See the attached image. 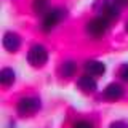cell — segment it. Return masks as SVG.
<instances>
[{
	"label": "cell",
	"instance_id": "52a82bcc",
	"mask_svg": "<svg viewBox=\"0 0 128 128\" xmlns=\"http://www.w3.org/2000/svg\"><path fill=\"white\" fill-rule=\"evenodd\" d=\"M21 45V40H19L18 34H14V32H6L5 35H3V46L6 48L8 51H16Z\"/></svg>",
	"mask_w": 128,
	"mask_h": 128
},
{
	"label": "cell",
	"instance_id": "8992f818",
	"mask_svg": "<svg viewBox=\"0 0 128 128\" xmlns=\"http://www.w3.org/2000/svg\"><path fill=\"white\" fill-rule=\"evenodd\" d=\"M85 70L88 75L91 77H98V75H102L106 72V66L101 61H86L85 62Z\"/></svg>",
	"mask_w": 128,
	"mask_h": 128
},
{
	"label": "cell",
	"instance_id": "9c48e42d",
	"mask_svg": "<svg viewBox=\"0 0 128 128\" xmlns=\"http://www.w3.org/2000/svg\"><path fill=\"white\" fill-rule=\"evenodd\" d=\"M122 94H123V90H122L120 85H117V83H110V85H107L106 90H104V96H106L107 99H110V101L120 99Z\"/></svg>",
	"mask_w": 128,
	"mask_h": 128
},
{
	"label": "cell",
	"instance_id": "9a60e30c",
	"mask_svg": "<svg viewBox=\"0 0 128 128\" xmlns=\"http://www.w3.org/2000/svg\"><path fill=\"white\" fill-rule=\"evenodd\" d=\"M109 128H128V123L122 122V120H117V122L110 123V126H109Z\"/></svg>",
	"mask_w": 128,
	"mask_h": 128
},
{
	"label": "cell",
	"instance_id": "3957f363",
	"mask_svg": "<svg viewBox=\"0 0 128 128\" xmlns=\"http://www.w3.org/2000/svg\"><path fill=\"white\" fill-rule=\"evenodd\" d=\"M107 29H109V19H106L104 16H98L86 24V32L94 38H99L101 35H104Z\"/></svg>",
	"mask_w": 128,
	"mask_h": 128
},
{
	"label": "cell",
	"instance_id": "2e32d148",
	"mask_svg": "<svg viewBox=\"0 0 128 128\" xmlns=\"http://www.w3.org/2000/svg\"><path fill=\"white\" fill-rule=\"evenodd\" d=\"M125 29H126V32H128V22H126V26H125Z\"/></svg>",
	"mask_w": 128,
	"mask_h": 128
},
{
	"label": "cell",
	"instance_id": "7c38bea8",
	"mask_svg": "<svg viewBox=\"0 0 128 128\" xmlns=\"http://www.w3.org/2000/svg\"><path fill=\"white\" fill-rule=\"evenodd\" d=\"M74 72H75V62H72V61L64 62V66H62L64 77H72V75H74Z\"/></svg>",
	"mask_w": 128,
	"mask_h": 128
},
{
	"label": "cell",
	"instance_id": "7a4b0ae2",
	"mask_svg": "<svg viewBox=\"0 0 128 128\" xmlns=\"http://www.w3.org/2000/svg\"><path fill=\"white\" fill-rule=\"evenodd\" d=\"M27 61L32 67H42L48 61V51L42 45H34L27 53Z\"/></svg>",
	"mask_w": 128,
	"mask_h": 128
},
{
	"label": "cell",
	"instance_id": "5bb4252c",
	"mask_svg": "<svg viewBox=\"0 0 128 128\" xmlns=\"http://www.w3.org/2000/svg\"><path fill=\"white\" fill-rule=\"evenodd\" d=\"M120 77L125 80V82H128V64H123L120 67Z\"/></svg>",
	"mask_w": 128,
	"mask_h": 128
},
{
	"label": "cell",
	"instance_id": "6da1fadb",
	"mask_svg": "<svg viewBox=\"0 0 128 128\" xmlns=\"http://www.w3.org/2000/svg\"><path fill=\"white\" fill-rule=\"evenodd\" d=\"M125 2L126 0H99V2L96 3V8L101 10V13L106 19H117L120 6Z\"/></svg>",
	"mask_w": 128,
	"mask_h": 128
},
{
	"label": "cell",
	"instance_id": "277c9868",
	"mask_svg": "<svg viewBox=\"0 0 128 128\" xmlns=\"http://www.w3.org/2000/svg\"><path fill=\"white\" fill-rule=\"evenodd\" d=\"M64 14H66V11L61 10V8H53V10H48L46 13H45L43 22H42V30L43 32H50L56 26V24H58L64 18Z\"/></svg>",
	"mask_w": 128,
	"mask_h": 128
},
{
	"label": "cell",
	"instance_id": "4fadbf2b",
	"mask_svg": "<svg viewBox=\"0 0 128 128\" xmlns=\"http://www.w3.org/2000/svg\"><path fill=\"white\" fill-rule=\"evenodd\" d=\"M74 128H93L90 122H86V120H80V122L74 123Z\"/></svg>",
	"mask_w": 128,
	"mask_h": 128
},
{
	"label": "cell",
	"instance_id": "8fae6325",
	"mask_svg": "<svg viewBox=\"0 0 128 128\" xmlns=\"http://www.w3.org/2000/svg\"><path fill=\"white\" fill-rule=\"evenodd\" d=\"M32 8H34V11L37 14H42L46 11L48 8V0H34V3H32Z\"/></svg>",
	"mask_w": 128,
	"mask_h": 128
},
{
	"label": "cell",
	"instance_id": "ba28073f",
	"mask_svg": "<svg viewBox=\"0 0 128 128\" xmlns=\"http://www.w3.org/2000/svg\"><path fill=\"white\" fill-rule=\"evenodd\" d=\"M77 85L78 88L83 91V93H93V91L96 90V82H94V78L91 77V75H82V77L78 78V82H77Z\"/></svg>",
	"mask_w": 128,
	"mask_h": 128
},
{
	"label": "cell",
	"instance_id": "5b68a950",
	"mask_svg": "<svg viewBox=\"0 0 128 128\" xmlns=\"http://www.w3.org/2000/svg\"><path fill=\"white\" fill-rule=\"evenodd\" d=\"M40 109V101L35 98H22L18 102V112L21 115H30L35 114Z\"/></svg>",
	"mask_w": 128,
	"mask_h": 128
},
{
	"label": "cell",
	"instance_id": "30bf717a",
	"mask_svg": "<svg viewBox=\"0 0 128 128\" xmlns=\"http://www.w3.org/2000/svg\"><path fill=\"white\" fill-rule=\"evenodd\" d=\"M13 82H14V72H13V69H8V67L2 69V72H0V83H2L3 86H10Z\"/></svg>",
	"mask_w": 128,
	"mask_h": 128
}]
</instances>
